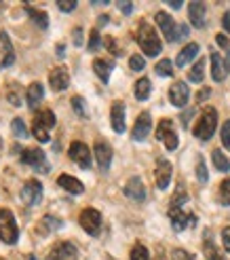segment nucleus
Masks as SVG:
<instances>
[{"label": "nucleus", "mask_w": 230, "mask_h": 260, "mask_svg": "<svg viewBox=\"0 0 230 260\" xmlns=\"http://www.w3.org/2000/svg\"><path fill=\"white\" fill-rule=\"evenodd\" d=\"M135 38H137V45L142 47V51L148 57H157L161 51H163V43L157 34V30L152 28L148 21H139L137 23V30H135Z\"/></svg>", "instance_id": "1"}, {"label": "nucleus", "mask_w": 230, "mask_h": 260, "mask_svg": "<svg viewBox=\"0 0 230 260\" xmlns=\"http://www.w3.org/2000/svg\"><path fill=\"white\" fill-rule=\"evenodd\" d=\"M215 127H218V110L209 106V108H205V110L201 112L197 125L193 127V134H195L201 142H207V140L213 138Z\"/></svg>", "instance_id": "2"}, {"label": "nucleus", "mask_w": 230, "mask_h": 260, "mask_svg": "<svg viewBox=\"0 0 230 260\" xmlns=\"http://www.w3.org/2000/svg\"><path fill=\"white\" fill-rule=\"evenodd\" d=\"M55 114L53 110H49V108H43V110H38L34 114V125H32V134L38 142H49V132L55 127Z\"/></svg>", "instance_id": "3"}, {"label": "nucleus", "mask_w": 230, "mask_h": 260, "mask_svg": "<svg viewBox=\"0 0 230 260\" xmlns=\"http://www.w3.org/2000/svg\"><path fill=\"white\" fill-rule=\"evenodd\" d=\"M19 239V229L15 222V216L9 207H0V241L3 243H17Z\"/></svg>", "instance_id": "4"}, {"label": "nucleus", "mask_w": 230, "mask_h": 260, "mask_svg": "<svg viewBox=\"0 0 230 260\" xmlns=\"http://www.w3.org/2000/svg\"><path fill=\"white\" fill-rule=\"evenodd\" d=\"M155 21H157L159 30L163 32V36H165V41H167V43H175V41H180V25H177V23L173 21V17L169 15V13L159 11L157 15H155Z\"/></svg>", "instance_id": "5"}, {"label": "nucleus", "mask_w": 230, "mask_h": 260, "mask_svg": "<svg viewBox=\"0 0 230 260\" xmlns=\"http://www.w3.org/2000/svg\"><path fill=\"white\" fill-rule=\"evenodd\" d=\"M157 138L163 142L167 150H175L177 144H180V138H177L175 127H173V123L169 119L159 121V125H157Z\"/></svg>", "instance_id": "6"}, {"label": "nucleus", "mask_w": 230, "mask_h": 260, "mask_svg": "<svg viewBox=\"0 0 230 260\" xmlns=\"http://www.w3.org/2000/svg\"><path fill=\"white\" fill-rule=\"evenodd\" d=\"M21 163L32 167V170H38V172H49V163H47V157L41 148H25L21 150Z\"/></svg>", "instance_id": "7"}, {"label": "nucleus", "mask_w": 230, "mask_h": 260, "mask_svg": "<svg viewBox=\"0 0 230 260\" xmlns=\"http://www.w3.org/2000/svg\"><path fill=\"white\" fill-rule=\"evenodd\" d=\"M79 222L89 235L95 237L101 231V214L95 210V207H85V210L81 212V216H79Z\"/></svg>", "instance_id": "8"}, {"label": "nucleus", "mask_w": 230, "mask_h": 260, "mask_svg": "<svg viewBox=\"0 0 230 260\" xmlns=\"http://www.w3.org/2000/svg\"><path fill=\"white\" fill-rule=\"evenodd\" d=\"M169 220H171V226L175 233H182V231L197 224V216L186 214L182 207H169Z\"/></svg>", "instance_id": "9"}, {"label": "nucleus", "mask_w": 230, "mask_h": 260, "mask_svg": "<svg viewBox=\"0 0 230 260\" xmlns=\"http://www.w3.org/2000/svg\"><path fill=\"white\" fill-rule=\"evenodd\" d=\"M47 260H79V250L70 241H59L51 248V252L47 254Z\"/></svg>", "instance_id": "10"}, {"label": "nucleus", "mask_w": 230, "mask_h": 260, "mask_svg": "<svg viewBox=\"0 0 230 260\" xmlns=\"http://www.w3.org/2000/svg\"><path fill=\"white\" fill-rule=\"evenodd\" d=\"M68 157L79 167H83V170H89V167H91V150H89V146L83 144V142H72Z\"/></svg>", "instance_id": "11"}, {"label": "nucleus", "mask_w": 230, "mask_h": 260, "mask_svg": "<svg viewBox=\"0 0 230 260\" xmlns=\"http://www.w3.org/2000/svg\"><path fill=\"white\" fill-rule=\"evenodd\" d=\"M21 199L25 205H38L43 201V184L38 180H25L21 186Z\"/></svg>", "instance_id": "12"}, {"label": "nucleus", "mask_w": 230, "mask_h": 260, "mask_svg": "<svg viewBox=\"0 0 230 260\" xmlns=\"http://www.w3.org/2000/svg\"><path fill=\"white\" fill-rule=\"evenodd\" d=\"M49 85L53 91H66L70 87V72L66 66H55L49 72Z\"/></svg>", "instance_id": "13"}, {"label": "nucleus", "mask_w": 230, "mask_h": 260, "mask_svg": "<svg viewBox=\"0 0 230 260\" xmlns=\"http://www.w3.org/2000/svg\"><path fill=\"white\" fill-rule=\"evenodd\" d=\"M188 98H190V89L184 81H175L171 87H169V102L173 104L175 108H184L188 104Z\"/></svg>", "instance_id": "14"}, {"label": "nucleus", "mask_w": 230, "mask_h": 260, "mask_svg": "<svg viewBox=\"0 0 230 260\" xmlns=\"http://www.w3.org/2000/svg\"><path fill=\"white\" fill-rule=\"evenodd\" d=\"M171 176H173V167L167 159H159L157 161V167H155V180H157V188L165 190L169 186V182H171Z\"/></svg>", "instance_id": "15"}, {"label": "nucleus", "mask_w": 230, "mask_h": 260, "mask_svg": "<svg viewBox=\"0 0 230 260\" xmlns=\"http://www.w3.org/2000/svg\"><path fill=\"white\" fill-rule=\"evenodd\" d=\"M123 192H125L127 199L137 201V203H142V201L146 199V186H144L142 178H137V176H133L129 182H127L125 188H123Z\"/></svg>", "instance_id": "16"}, {"label": "nucleus", "mask_w": 230, "mask_h": 260, "mask_svg": "<svg viewBox=\"0 0 230 260\" xmlns=\"http://www.w3.org/2000/svg\"><path fill=\"white\" fill-rule=\"evenodd\" d=\"M150 129H152V119H150V112H142L137 116V121L133 125V132H131V138L135 142H144L150 134Z\"/></svg>", "instance_id": "17"}, {"label": "nucleus", "mask_w": 230, "mask_h": 260, "mask_svg": "<svg viewBox=\"0 0 230 260\" xmlns=\"http://www.w3.org/2000/svg\"><path fill=\"white\" fill-rule=\"evenodd\" d=\"M93 150H95L97 165H99L104 172L110 170V163H112V146L108 144V142H104V140H97L95 146H93Z\"/></svg>", "instance_id": "18"}, {"label": "nucleus", "mask_w": 230, "mask_h": 260, "mask_svg": "<svg viewBox=\"0 0 230 260\" xmlns=\"http://www.w3.org/2000/svg\"><path fill=\"white\" fill-rule=\"evenodd\" d=\"M125 104L123 102H114L110 108V121H112V129L117 134H125Z\"/></svg>", "instance_id": "19"}, {"label": "nucleus", "mask_w": 230, "mask_h": 260, "mask_svg": "<svg viewBox=\"0 0 230 260\" xmlns=\"http://www.w3.org/2000/svg\"><path fill=\"white\" fill-rule=\"evenodd\" d=\"M205 13H207V9L203 3H190L188 5V19L199 30L205 28Z\"/></svg>", "instance_id": "20"}, {"label": "nucleus", "mask_w": 230, "mask_h": 260, "mask_svg": "<svg viewBox=\"0 0 230 260\" xmlns=\"http://www.w3.org/2000/svg\"><path fill=\"white\" fill-rule=\"evenodd\" d=\"M199 51H201L199 43H188V45L180 51V53H177V57H175V66H177V68H186L188 63L199 55Z\"/></svg>", "instance_id": "21"}, {"label": "nucleus", "mask_w": 230, "mask_h": 260, "mask_svg": "<svg viewBox=\"0 0 230 260\" xmlns=\"http://www.w3.org/2000/svg\"><path fill=\"white\" fill-rule=\"evenodd\" d=\"M0 47H3V59H0V68H9L15 61V51H13L11 38L7 32H0Z\"/></svg>", "instance_id": "22"}, {"label": "nucleus", "mask_w": 230, "mask_h": 260, "mask_svg": "<svg viewBox=\"0 0 230 260\" xmlns=\"http://www.w3.org/2000/svg\"><path fill=\"white\" fill-rule=\"evenodd\" d=\"M203 254H205L207 260H226V256L218 250V245L213 243V237L209 231H205V235H203Z\"/></svg>", "instance_id": "23"}, {"label": "nucleus", "mask_w": 230, "mask_h": 260, "mask_svg": "<svg viewBox=\"0 0 230 260\" xmlns=\"http://www.w3.org/2000/svg\"><path fill=\"white\" fill-rule=\"evenodd\" d=\"M57 184H59V186H61L63 190H68L70 194H81V192L85 190L83 182H81L79 178L70 176V174H61V176L57 178Z\"/></svg>", "instance_id": "24"}, {"label": "nucleus", "mask_w": 230, "mask_h": 260, "mask_svg": "<svg viewBox=\"0 0 230 260\" xmlns=\"http://www.w3.org/2000/svg\"><path fill=\"white\" fill-rule=\"evenodd\" d=\"M211 76H213V81H218L222 83L226 79V61L222 59L220 53H211Z\"/></svg>", "instance_id": "25"}, {"label": "nucleus", "mask_w": 230, "mask_h": 260, "mask_svg": "<svg viewBox=\"0 0 230 260\" xmlns=\"http://www.w3.org/2000/svg\"><path fill=\"white\" fill-rule=\"evenodd\" d=\"M25 11H28L30 19L36 23V28H38V30H47V28H49V15H47L45 11L34 9V7H32V5H28V3H25Z\"/></svg>", "instance_id": "26"}, {"label": "nucleus", "mask_w": 230, "mask_h": 260, "mask_svg": "<svg viewBox=\"0 0 230 260\" xmlns=\"http://www.w3.org/2000/svg\"><path fill=\"white\" fill-rule=\"evenodd\" d=\"M93 70H95V74L99 76L101 81L108 83L110 81V74L114 70V61L112 59H95L93 61Z\"/></svg>", "instance_id": "27"}, {"label": "nucleus", "mask_w": 230, "mask_h": 260, "mask_svg": "<svg viewBox=\"0 0 230 260\" xmlns=\"http://www.w3.org/2000/svg\"><path fill=\"white\" fill-rule=\"evenodd\" d=\"M25 98H28V106H30L32 110H36V106H38V104H41V100L45 98L43 85H41V83H32V85L28 87V93H25Z\"/></svg>", "instance_id": "28"}, {"label": "nucleus", "mask_w": 230, "mask_h": 260, "mask_svg": "<svg viewBox=\"0 0 230 260\" xmlns=\"http://www.w3.org/2000/svg\"><path fill=\"white\" fill-rule=\"evenodd\" d=\"M150 91H152L150 79H148V76H142V79L135 83V98H137L139 102H146V100L150 98Z\"/></svg>", "instance_id": "29"}, {"label": "nucleus", "mask_w": 230, "mask_h": 260, "mask_svg": "<svg viewBox=\"0 0 230 260\" xmlns=\"http://www.w3.org/2000/svg\"><path fill=\"white\" fill-rule=\"evenodd\" d=\"M188 81L190 83H203L205 81V59H199L195 66L188 70Z\"/></svg>", "instance_id": "30"}, {"label": "nucleus", "mask_w": 230, "mask_h": 260, "mask_svg": "<svg viewBox=\"0 0 230 260\" xmlns=\"http://www.w3.org/2000/svg\"><path fill=\"white\" fill-rule=\"evenodd\" d=\"M211 159H213L215 170H220V172H230V161H228V157H226V154H224L220 148H215V150H213Z\"/></svg>", "instance_id": "31"}, {"label": "nucleus", "mask_w": 230, "mask_h": 260, "mask_svg": "<svg viewBox=\"0 0 230 260\" xmlns=\"http://www.w3.org/2000/svg\"><path fill=\"white\" fill-rule=\"evenodd\" d=\"M11 132H13V136L19 138V140L28 138V129H25V123L21 119H13L11 121Z\"/></svg>", "instance_id": "32"}, {"label": "nucleus", "mask_w": 230, "mask_h": 260, "mask_svg": "<svg viewBox=\"0 0 230 260\" xmlns=\"http://www.w3.org/2000/svg\"><path fill=\"white\" fill-rule=\"evenodd\" d=\"M131 260H150V252L144 243H135L131 250Z\"/></svg>", "instance_id": "33"}, {"label": "nucleus", "mask_w": 230, "mask_h": 260, "mask_svg": "<svg viewBox=\"0 0 230 260\" xmlns=\"http://www.w3.org/2000/svg\"><path fill=\"white\" fill-rule=\"evenodd\" d=\"M186 201H188V192H186V188L180 184V186H177V192L173 194V199H171V205H169V207H182Z\"/></svg>", "instance_id": "34"}, {"label": "nucleus", "mask_w": 230, "mask_h": 260, "mask_svg": "<svg viewBox=\"0 0 230 260\" xmlns=\"http://www.w3.org/2000/svg\"><path fill=\"white\" fill-rule=\"evenodd\" d=\"M155 70L159 76H173V63H171V59H161Z\"/></svg>", "instance_id": "35"}, {"label": "nucleus", "mask_w": 230, "mask_h": 260, "mask_svg": "<svg viewBox=\"0 0 230 260\" xmlns=\"http://www.w3.org/2000/svg\"><path fill=\"white\" fill-rule=\"evenodd\" d=\"M21 93H19V87L15 85V83H11L9 87H7V98H9V102L13 104V106H19L21 104V98H19Z\"/></svg>", "instance_id": "36"}, {"label": "nucleus", "mask_w": 230, "mask_h": 260, "mask_svg": "<svg viewBox=\"0 0 230 260\" xmlns=\"http://www.w3.org/2000/svg\"><path fill=\"white\" fill-rule=\"evenodd\" d=\"M197 178L201 184H205L209 180V174H207V167H205V159L203 157H197Z\"/></svg>", "instance_id": "37"}, {"label": "nucleus", "mask_w": 230, "mask_h": 260, "mask_svg": "<svg viewBox=\"0 0 230 260\" xmlns=\"http://www.w3.org/2000/svg\"><path fill=\"white\" fill-rule=\"evenodd\" d=\"M104 45H106V49L110 51V53H112L114 57H119V55H123V49L119 47V43H117V38H112V36H106V38H104Z\"/></svg>", "instance_id": "38"}, {"label": "nucleus", "mask_w": 230, "mask_h": 260, "mask_svg": "<svg viewBox=\"0 0 230 260\" xmlns=\"http://www.w3.org/2000/svg\"><path fill=\"white\" fill-rule=\"evenodd\" d=\"M101 36H99V32L97 30H91V36H89V45H87V49L91 51V53H95L97 49H101Z\"/></svg>", "instance_id": "39"}, {"label": "nucleus", "mask_w": 230, "mask_h": 260, "mask_svg": "<svg viewBox=\"0 0 230 260\" xmlns=\"http://www.w3.org/2000/svg\"><path fill=\"white\" fill-rule=\"evenodd\" d=\"M220 201L222 205H230V178H226L220 184Z\"/></svg>", "instance_id": "40"}, {"label": "nucleus", "mask_w": 230, "mask_h": 260, "mask_svg": "<svg viewBox=\"0 0 230 260\" xmlns=\"http://www.w3.org/2000/svg\"><path fill=\"white\" fill-rule=\"evenodd\" d=\"M72 108H74V112L76 114H79L81 116V119H87V108H85V102H83V98H79V95H76V98H72Z\"/></svg>", "instance_id": "41"}, {"label": "nucleus", "mask_w": 230, "mask_h": 260, "mask_svg": "<svg viewBox=\"0 0 230 260\" xmlns=\"http://www.w3.org/2000/svg\"><path fill=\"white\" fill-rule=\"evenodd\" d=\"M129 68H131V70H135V72L144 70V68H146L144 57H142V55H137V53H135V55H131V57H129Z\"/></svg>", "instance_id": "42"}, {"label": "nucleus", "mask_w": 230, "mask_h": 260, "mask_svg": "<svg viewBox=\"0 0 230 260\" xmlns=\"http://www.w3.org/2000/svg\"><path fill=\"white\" fill-rule=\"evenodd\" d=\"M171 260H195V254H190L188 250L182 248H175L171 250Z\"/></svg>", "instance_id": "43"}, {"label": "nucleus", "mask_w": 230, "mask_h": 260, "mask_svg": "<svg viewBox=\"0 0 230 260\" xmlns=\"http://www.w3.org/2000/svg\"><path fill=\"white\" fill-rule=\"evenodd\" d=\"M76 0H57V9L59 11H63V13H70V11H74L76 9Z\"/></svg>", "instance_id": "44"}, {"label": "nucleus", "mask_w": 230, "mask_h": 260, "mask_svg": "<svg viewBox=\"0 0 230 260\" xmlns=\"http://www.w3.org/2000/svg\"><path fill=\"white\" fill-rule=\"evenodd\" d=\"M222 144L230 150V121H226L222 125Z\"/></svg>", "instance_id": "45"}, {"label": "nucleus", "mask_w": 230, "mask_h": 260, "mask_svg": "<svg viewBox=\"0 0 230 260\" xmlns=\"http://www.w3.org/2000/svg\"><path fill=\"white\" fill-rule=\"evenodd\" d=\"M43 224H47V226H49V231H55V229H61V222H59V220H55V218H51V216H45V218H43Z\"/></svg>", "instance_id": "46"}, {"label": "nucleus", "mask_w": 230, "mask_h": 260, "mask_svg": "<svg viewBox=\"0 0 230 260\" xmlns=\"http://www.w3.org/2000/svg\"><path fill=\"white\" fill-rule=\"evenodd\" d=\"M222 241H224V250L230 254V226H226L222 231Z\"/></svg>", "instance_id": "47"}, {"label": "nucleus", "mask_w": 230, "mask_h": 260, "mask_svg": "<svg viewBox=\"0 0 230 260\" xmlns=\"http://www.w3.org/2000/svg\"><path fill=\"white\" fill-rule=\"evenodd\" d=\"M72 38H74V45H76V47H81V45H83V28H74Z\"/></svg>", "instance_id": "48"}, {"label": "nucleus", "mask_w": 230, "mask_h": 260, "mask_svg": "<svg viewBox=\"0 0 230 260\" xmlns=\"http://www.w3.org/2000/svg\"><path fill=\"white\" fill-rule=\"evenodd\" d=\"M209 95H211V89H209V87H203V89L199 91V95H197V102H201V104H203V102H205Z\"/></svg>", "instance_id": "49"}, {"label": "nucleus", "mask_w": 230, "mask_h": 260, "mask_svg": "<svg viewBox=\"0 0 230 260\" xmlns=\"http://www.w3.org/2000/svg\"><path fill=\"white\" fill-rule=\"evenodd\" d=\"M119 9L125 13V15H131L133 13V3H119Z\"/></svg>", "instance_id": "50"}, {"label": "nucleus", "mask_w": 230, "mask_h": 260, "mask_svg": "<svg viewBox=\"0 0 230 260\" xmlns=\"http://www.w3.org/2000/svg\"><path fill=\"white\" fill-rule=\"evenodd\" d=\"M215 41H218V45H220V47H224V49L228 51V47H230V41H228V38H226L224 34H218V36H215Z\"/></svg>", "instance_id": "51"}, {"label": "nucleus", "mask_w": 230, "mask_h": 260, "mask_svg": "<svg viewBox=\"0 0 230 260\" xmlns=\"http://www.w3.org/2000/svg\"><path fill=\"white\" fill-rule=\"evenodd\" d=\"M222 25H224V30L230 34V11L224 13V17H222Z\"/></svg>", "instance_id": "52"}, {"label": "nucleus", "mask_w": 230, "mask_h": 260, "mask_svg": "<svg viewBox=\"0 0 230 260\" xmlns=\"http://www.w3.org/2000/svg\"><path fill=\"white\" fill-rule=\"evenodd\" d=\"M193 114H195L193 110H186V112L182 114V123H184V125H188V121H190V119H193Z\"/></svg>", "instance_id": "53"}, {"label": "nucleus", "mask_w": 230, "mask_h": 260, "mask_svg": "<svg viewBox=\"0 0 230 260\" xmlns=\"http://www.w3.org/2000/svg\"><path fill=\"white\" fill-rule=\"evenodd\" d=\"M182 5H184L182 0H171V3H169V7H171V9H182Z\"/></svg>", "instance_id": "54"}, {"label": "nucleus", "mask_w": 230, "mask_h": 260, "mask_svg": "<svg viewBox=\"0 0 230 260\" xmlns=\"http://www.w3.org/2000/svg\"><path fill=\"white\" fill-rule=\"evenodd\" d=\"M188 32H190V30H188V25H186V23H182V25H180V38H184Z\"/></svg>", "instance_id": "55"}, {"label": "nucleus", "mask_w": 230, "mask_h": 260, "mask_svg": "<svg viewBox=\"0 0 230 260\" xmlns=\"http://www.w3.org/2000/svg\"><path fill=\"white\" fill-rule=\"evenodd\" d=\"M226 72H230V47H228V57H226Z\"/></svg>", "instance_id": "56"}, {"label": "nucleus", "mask_w": 230, "mask_h": 260, "mask_svg": "<svg viewBox=\"0 0 230 260\" xmlns=\"http://www.w3.org/2000/svg\"><path fill=\"white\" fill-rule=\"evenodd\" d=\"M157 260H165V258H163V256H159V258H157Z\"/></svg>", "instance_id": "57"}, {"label": "nucleus", "mask_w": 230, "mask_h": 260, "mask_svg": "<svg viewBox=\"0 0 230 260\" xmlns=\"http://www.w3.org/2000/svg\"><path fill=\"white\" fill-rule=\"evenodd\" d=\"M0 148H3V140H0Z\"/></svg>", "instance_id": "58"}]
</instances>
